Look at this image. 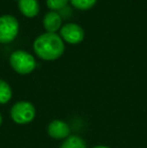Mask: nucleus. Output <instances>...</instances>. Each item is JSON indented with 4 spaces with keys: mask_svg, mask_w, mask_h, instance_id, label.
Listing matches in <instances>:
<instances>
[{
    "mask_svg": "<svg viewBox=\"0 0 147 148\" xmlns=\"http://www.w3.org/2000/svg\"><path fill=\"white\" fill-rule=\"evenodd\" d=\"M34 51L39 59L43 60H55L63 56L65 43L57 33L45 32L37 36L34 41Z\"/></svg>",
    "mask_w": 147,
    "mask_h": 148,
    "instance_id": "f257e3e1",
    "label": "nucleus"
},
{
    "mask_svg": "<svg viewBox=\"0 0 147 148\" xmlns=\"http://www.w3.org/2000/svg\"><path fill=\"white\" fill-rule=\"evenodd\" d=\"M9 64L14 72L19 75H28L34 71L36 62L34 56L25 51H15L10 55Z\"/></svg>",
    "mask_w": 147,
    "mask_h": 148,
    "instance_id": "f03ea898",
    "label": "nucleus"
},
{
    "mask_svg": "<svg viewBox=\"0 0 147 148\" xmlns=\"http://www.w3.org/2000/svg\"><path fill=\"white\" fill-rule=\"evenodd\" d=\"M10 115L16 124H28L36 117V108L30 102L20 101L12 106Z\"/></svg>",
    "mask_w": 147,
    "mask_h": 148,
    "instance_id": "7ed1b4c3",
    "label": "nucleus"
},
{
    "mask_svg": "<svg viewBox=\"0 0 147 148\" xmlns=\"http://www.w3.org/2000/svg\"><path fill=\"white\" fill-rule=\"evenodd\" d=\"M19 23L13 15L4 14L0 16V43H9L18 34Z\"/></svg>",
    "mask_w": 147,
    "mask_h": 148,
    "instance_id": "20e7f679",
    "label": "nucleus"
},
{
    "mask_svg": "<svg viewBox=\"0 0 147 148\" xmlns=\"http://www.w3.org/2000/svg\"><path fill=\"white\" fill-rule=\"evenodd\" d=\"M61 37L68 43L78 45L84 40L85 31L79 24L67 23L61 28Z\"/></svg>",
    "mask_w": 147,
    "mask_h": 148,
    "instance_id": "39448f33",
    "label": "nucleus"
},
{
    "mask_svg": "<svg viewBox=\"0 0 147 148\" xmlns=\"http://www.w3.org/2000/svg\"><path fill=\"white\" fill-rule=\"evenodd\" d=\"M71 129L70 126L62 120H53L47 126V134L53 139L62 140L70 136Z\"/></svg>",
    "mask_w": 147,
    "mask_h": 148,
    "instance_id": "423d86ee",
    "label": "nucleus"
},
{
    "mask_svg": "<svg viewBox=\"0 0 147 148\" xmlns=\"http://www.w3.org/2000/svg\"><path fill=\"white\" fill-rule=\"evenodd\" d=\"M43 27L46 32L55 33L62 26V16L55 11H49L45 13L42 20Z\"/></svg>",
    "mask_w": 147,
    "mask_h": 148,
    "instance_id": "0eeeda50",
    "label": "nucleus"
},
{
    "mask_svg": "<svg viewBox=\"0 0 147 148\" xmlns=\"http://www.w3.org/2000/svg\"><path fill=\"white\" fill-rule=\"evenodd\" d=\"M19 11L25 17H36L39 13V3L37 0H18Z\"/></svg>",
    "mask_w": 147,
    "mask_h": 148,
    "instance_id": "6e6552de",
    "label": "nucleus"
},
{
    "mask_svg": "<svg viewBox=\"0 0 147 148\" xmlns=\"http://www.w3.org/2000/svg\"><path fill=\"white\" fill-rule=\"evenodd\" d=\"M59 148H87V145L81 137L72 135L64 140Z\"/></svg>",
    "mask_w": 147,
    "mask_h": 148,
    "instance_id": "1a4fd4ad",
    "label": "nucleus"
},
{
    "mask_svg": "<svg viewBox=\"0 0 147 148\" xmlns=\"http://www.w3.org/2000/svg\"><path fill=\"white\" fill-rule=\"evenodd\" d=\"M12 97V90L8 83L0 80V105L6 104Z\"/></svg>",
    "mask_w": 147,
    "mask_h": 148,
    "instance_id": "9d476101",
    "label": "nucleus"
},
{
    "mask_svg": "<svg viewBox=\"0 0 147 148\" xmlns=\"http://www.w3.org/2000/svg\"><path fill=\"white\" fill-rule=\"evenodd\" d=\"M75 8L80 10H88L96 4L97 0H70Z\"/></svg>",
    "mask_w": 147,
    "mask_h": 148,
    "instance_id": "9b49d317",
    "label": "nucleus"
},
{
    "mask_svg": "<svg viewBox=\"0 0 147 148\" xmlns=\"http://www.w3.org/2000/svg\"><path fill=\"white\" fill-rule=\"evenodd\" d=\"M70 0H46V6L51 11H59L67 7Z\"/></svg>",
    "mask_w": 147,
    "mask_h": 148,
    "instance_id": "f8f14e48",
    "label": "nucleus"
},
{
    "mask_svg": "<svg viewBox=\"0 0 147 148\" xmlns=\"http://www.w3.org/2000/svg\"><path fill=\"white\" fill-rule=\"evenodd\" d=\"M92 148H111V147L105 146V145H97V146H94V147H92Z\"/></svg>",
    "mask_w": 147,
    "mask_h": 148,
    "instance_id": "ddd939ff",
    "label": "nucleus"
},
{
    "mask_svg": "<svg viewBox=\"0 0 147 148\" xmlns=\"http://www.w3.org/2000/svg\"><path fill=\"white\" fill-rule=\"evenodd\" d=\"M1 124H2V115L0 113V126H1Z\"/></svg>",
    "mask_w": 147,
    "mask_h": 148,
    "instance_id": "4468645a",
    "label": "nucleus"
}]
</instances>
